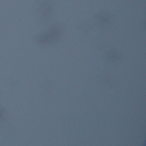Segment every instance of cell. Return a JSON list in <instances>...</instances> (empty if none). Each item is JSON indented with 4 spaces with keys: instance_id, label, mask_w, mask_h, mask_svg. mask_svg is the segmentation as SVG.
Wrapping results in <instances>:
<instances>
[{
    "instance_id": "obj_2",
    "label": "cell",
    "mask_w": 146,
    "mask_h": 146,
    "mask_svg": "<svg viewBox=\"0 0 146 146\" xmlns=\"http://www.w3.org/2000/svg\"><path fill=\"white\" fill-rule=\"evenodd\" d=\"M96 25L100 27H109L111 24L113 15L106 9H102L94 15Z\"/></svg>"
},
{
    "instance_id": "obj_3",
    "label": "cell",
    "mask_w": 146,
    "mask_h": 146,
    "mask_svg": "<svg viewBox=\"0 0 146 146\" xmlns=\"http://www.w3.org/2000/svg\"><path fill=\"white\" fill-rule=\"evenodd\" d=\"M7 112L5 108L0 106V123H2L7 119Z\"/></svg>"
},
{
    "instance_id": "obj_1",
    "label": "cell",
    "mask_w": 146,
    "mask_h": 146,
    "mask_svg": "<svg viewBox=\"0 0 146 146\" xmlns=\"http://www.w3.org/2000/svg\"><path fill=\"white\" fill-rule=\"evenodd\" d=\"M63 28L59 25L52 26L45 32L36 37V42L41 44H52L58 42L63 35Z\"/></svg>"
}]
</instances>
